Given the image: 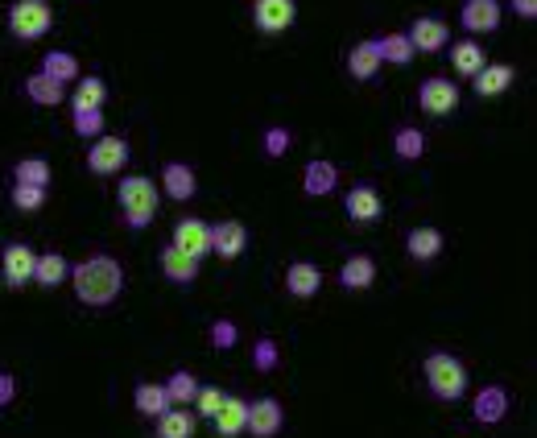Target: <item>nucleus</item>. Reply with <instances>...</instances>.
<instances>
[{
  "label": "nucleus",
  "mask_w": 537,
  "mask_h": 438,
  "mask_svg": "<svg viewBox=\"0 0 537 438\" xmlns=\"http://www.w3.org/2000/svg\"><path fill=\"white\" fill-rule=\"evenodd\" d=\"M70 285H75V298L83 306H107L125 290V269L112 256H91V261L70 269Z\"/></svg>",
  "instance_id": "obj_1"
},
{
  "label": "nucleus",
  "mask_w": 537,
  "mask_h": 438,
  "mask_svg": "<svg viewBox=\"0 0 537 438\" xmlns=\"http://www.w3.org/2000/svg\"><path fill=\"white\" fill-rule=\"evenodd\" d=\"M116 199H120V211H125L128 228H149V224H153V215H157V186H153V178H145V174L120 178Z\"/></svg>",
  "instance_id": "obj_2"
},
{
  "label": "nucleus",
  "mask_w": 537,
  "mask_h": 438,
  "mask_svg": "<svg viewBox=\"0 0 537 438\" xmlns=\"http://www.w3.org/2000/svg\"><path fill=\"white\" fill-rule=\"evenodd\" d=\"M426 385L439 401H459L468 393V368L450 351H430L426 356Z\"/></svg>",
  "instance_id": "obj_3"
},
{
  "label": "nucleus",
  "mask_w": 537,
  "mask_h": 438,
  "mask_svg": "<svg viewBox=\"0 0 537 438\" xmlns=\"http://www.w3.org/2000/svg\"><path fill=\"white\" fill-rule=\"evenodd\" d=\"M50 25H54V9H50L46 0H17L9 9V30H13V38H21V42L42 38Z\"/></svg>",
  "instance_id": "obj_4"
},
{
  "label": "nucleus",
  "mask_w": 537,
  "mask_h": 438,
  "mask_svg": "<svg viewBox=\"0 0 537 438\" xmlns=\"http://www.w3.org/2000/svg\"><path fill=\"white\" fill-rule=\"evenodd\" d=\"M128 162V141L125 136H96V145L88 149L91 174H120Z\"/></svg>",
  "instance_id": "obj_5"
},
{
  "label": "nucleus",
  "mask_w": 537,
  "mask_h": 438,
  "mask_svg": "<svg viewBox=\"0 0 537 438\" xmlns=\"http://www.w3.org/2000/svg\"><path fill=\"white\" fill-rule=\"evenodd\" d=\"M418 104L426 116H450L459 107V88L450 79H426L418 91Z\"/></svg>",
  "instance_id": "obj_6"
},
{
  "label": "nucleus",
  "mask_w": 537,
  "mask_h": 438,
  "mask_svg": "<svg viewBox=\"0 0 537 438\" xmlns=\"http://www.w3.org/2000/svg\"><path fill=\"white\" fill-rule=\"evenodd\" d=\"M33 261H38V253H33L30 244H9L5 248V256H0V273H5V285L9 290H21V285L33 282Z\"/></svg>",
  "instance_id": "obj_7"
},
{
  "label": "nucleus",
  "mask_w": 537,
  "mask_h": 438,
  "mask_svg": "<svg viewBox=\"0 0 537 438\" xmlns=\"http://www.w3.org/2000/svg\"><path fill=\"white\" fill-rule=\"evenodd\" d=\"M253 21L261 33H285L293 21H298V5H293V0H256Z\"/></svg>",
  "instance_id": "obj_8"
},
{
  "label": "nucleus",
  "mask_w": 537,
  "mask_h": 438,
  "mask_svg": "<svg viewBox=\"0 0 537 438\" xmlns=\"http://www.w3.org/2000/svg\"><path fill=\"white\" fill-rule=\"evenodd\" d=\"M285 426V409L277 397H261L248 405V418H245V430H253V438H273L277 430Z\"/></svg>",
  "instance_id": "obj_9"
},
{
  "label": "nucleus",
  "mask_w": 537,
  "mask_h": 438,
  "mask_svg": "<svg viewBox=\"0 0 537 438\" xmlns=\"http://www.w3.org/2000/svg\"><path fill=\"white\" fill-rule=\"evenodd\" d=\"M248 248V228L240 219H224L219 228H211V253L219 261H236Z\"/></svg>",
  "instance_id": "obj_10"
},
{
  "label": "nucleus",
  "mask_w": 537,
  "mask_h": 438,
  "mask_svg": "<svg viewBox=\"0 0 537 438\" xmlns=\"http://www.w3.org/2000/svg\"><path fill=\"white\" fill-rule=\"evenodd\" d=\"M174 248H182L186 256L203 261V256L211 253V228H207L203 219H178L174 224Z\"/></svg>",
  "instance_id": "obj_11"
},
{
  "label": "nucleus",
  "mask_w": 537,
  "mask_h": 438,
  "mask_svg": "<svg viewBox=\"0 0 537 438\" xmlns=\"http://www.w3.org/2000/svg\"><path fill=\"white\" fill-rule=\"evenodd\" d=\"M471 79H476V96L496 99V96H505V91L513 88V79H517V70L508 67V62H484V67H479Z\"/></svg>",
  "instance_id": "obj_12"
},
{
  "label": "nucleus",
  "mask_w": 537,
  "mask_h": 438,
  "mask_svg": "<svg viewBox=\"0 0 537 438\" xmlns=\"http://www.w3.org/2000/svg\"><path fill=\"white\" fill-rule=\"evenodd\" d=\"M410 46L413 50H421V54H434V50H442L450 42V33H447V21H439V17H418L410 25Z\"/></svg>",
  "instance_id": "obj_13"
},
{
  "label": "nucleus",
  "mask_w": 537,
  "mask_h": 438,
  "mask_svg": "<svg viewBox=\"0 0 537 438\" xmlns=\"http://www.w3.org/2000/svg\"><path fill=\"white\" fill-rule=\"evenodd\" d=\"M459 21L468 33H492V30H500V5L496 0H468Z\"/></svg>",
  "instance_id": "obj_14"
},
{
  "label": "nucleus",
  "mask_w": 537,
  "mask_h": 438,
  "mask_svg": "<svg viewBox=\"0 0 537 438\" xmlns=\"http://www.w3.org/2000/svg\"><path fill=\"white\" fill-rule=\"evenodd\" d=\"M343 207H347V215H352L356 224H372V219H381V211H384L376 186H352L347 199H343Z\"/></svg>",
  "instance_id": "obj_15"
},
{
  "label": "nucleus",
  "mask_w": 537,
  "mask_h": 438,
  "mask_svg": "<svg viewBox=\"0 0 537 438\" xmlns=\"http://www.w3.org/2000/svg\"><path fill=\"white\" fill-rule=\"evenodd\" d=\"M319 285H322L319 265H310V261H293L290 269H285V290H290L293 298H314V294H319Z\"/></svg>",
  "instance_id": "obj_16"
},
{
  "label": "nucleus",
  "mask_w": 537,
  "mask_h": 438,
  "mask_svg": "<svg viewBox=\"0 0 537 438\" xmlns=\"http://www.w3.org/2000/svg\"><path fill=\"white\" fill-rule=\"evenodd\" d=\"M245 418H248V401H240V397H224V405L211 414L215 430H219L224 438L245 434Z\"/></svg>",
  "instance_id": "obj_17"
},
{
  "label": "nucleus",
  "mask_w": 537,
  "mask_h": 438,
  "mask_svg": "<svg viewBox=\"0 0 537 438\" xmlns=\"http://www.w3.org/2000/svg\"><path fill=\"white\" fill-rule=\"evenodd\" d=\"M335 182H339V170H335V162H322V157H314L310 166H306V174H302V191L306 195H331L335 191Z\"/></svg>",
  "instance_id": "obj_18"
},
{
  "label": "nucleus",
  "mask_w": 537,
  "mask_h": 438,
  "mask_svg": "<svg viewBox=\"0 0 537 438\" xmlns=\"http://www.w3.org/2000/svg\"><path fill=\"white\" fill-rule=\"evenodd\" d=\"M162 273H166L170 282H178V285H190L199 277V261L170 244V248H162Z\"/></svg>",
  "instance_id": "obj_19"
},
{
  "label": "nucleus",
  "mask_w": 537,
  "mask_h": 438,
  "mask_svg": "<svg viewBox=\"0 0 537 438\" xmlns=\"http://www.w3.org/2000/svg\"><path fill=\"white\" fill-rule=\"evenodd\" d=\"M157 422V438H195V414L190 409H182V405H170L162 418H153Z\"/></svg>",
  "instance_id": "obj_20"
},
{
  "label": "nucleus",
  "mask_w": 537,
  "mask_h": 438,
  "mask_svg": "<svg viewBox=\"0 0 537 438\" xmlns=\"http://www.w3.org/2000/svg\"><path fill=\"white\" fill-rule=\"evenodd\" d=\"M70 277V265L62 253H38V261H33V282L46 285V290H54V285H62Z\"/></svg>",
  "instance_id": "obj_21"
},
{
  "label": "nucleus",
  "mask_w": 537,
  "mask_h": 438,
  "mask_svg": "<svg viewBox=\"0 0 537 438\" xmlns=\"http://www.w3.org/2000/svg\"><path fill=\"white\" fill-rule=\"evenodd\" d=\"M162 186H166V195L178 199V203H186V199L199 191V186H195V170L182 166V162H170V166L162 170Z\"/></svg>",
  "instance_id": "obj_22"
},
{
  "label": "nucleus",
  "mask_w": 537,
  "mask_h": 438,
  "mask_svg": "<svg viewBox=\"0 0 537 438\" xmlns=\"http://www.w3.org/2000/svg\"><path fill=\"white\" fill-rule=\"evenodd\" d=\"M347 70H352V79H372L376 70H381V50H376V42H356L352 54H347Z\"/></svg>",
  "instance_id": "obj_23"
},
{
  "label": "nucleus",
  "mask_w": 537,
  "mask_h": 438,
  "mask_svg": "<svg viewBox=\"0 0 537 438\" xmlns=\"http://www.w3.org/2000/svg\"><path fill=\"white\" fill-rule=\"evenodd\" d=\"M505 414H508V393L500 389V385H488V389L476 397V418L484 422V426H496Z\"/></svg>",
  "instance_id": "obj_24"
},
{
  "label": "nucleus",
  "mask_w": 537,
  "mask_h": 438,
  "mask_svg": "<svg viewBox=\"0 0 537 438\" xmlns=\"http://www.w3.org/2000/svg\"><path fill=\"white\" fill-rule=\"evenodd\" d=\"M25 96H30L38 107H59L62 99H67V91H62V83H54L50 75H42L38 70V75L25 79Z\"/></svg>",
  "instance_id": "obj_25"
},
{
  "label": "nucleus",
  "mask_w": 537,
  "mask_h": 438,
  "mask_svg": "<svg viewBox=\"0 0 537 438\" xmlns=\"http://www.w3.org/2000/svg\"><path fill=\"white\" fill-rule=\"evenodd\" d=\"M405 248H410L413 261H434V256L442 253V232L439 228H413V232L405 236Z\"/></svg>",
  "instance_id": "obj_26"
},
{
  "label": "nucleus",
  "mask_w": 537,
  "mask_h": 438,
  "mask_svg": "<svg viewBox=\"0 0 537 438\" xmlns=\"http://www.w3.org/2000/svg\"><path fill=\"white\" fill-rule=\"evenodd\" d=\"M339 282L347 285V290H368L372 282H376V261L372 256H352V261H343V269H339Z\"/></svg>",
  "instance_id": "obj_27"
},
{
  "label": "nucleus",
  "mask_w": 537,
  "mask_h": 438,
  "mask_svg": "<svg viewBox=\"0 0 537 438\" xmlns=\"http://www.w3.org/2000/svg\"><path fill=\"white\" fill-rule=\"evenodd\" d=\"M104 96H107L104 79L88 75V79H79V88L70 91V104H75V112H99V107H104Z\"/></svg>",
  "instance_id": "obj_28"
},
{
  "label": "nucleus",
  "mask_w": 537,
  "mask_h": 438,
  "mask_svg": "<svg viewBox=\"0 0 537 438\" xmlns=\"http://www.w3.org/2000/svg\"><path fill=\"white\" fill-rule=\"evenodd\" d=\"M484 62H488V59H484V46H479V42H455V46H450V67H455V70H459V75H476V70L479 67H484Z\"/></svg>",
  "instance_id": "obj_29"
},
{
  "label": "nucleus",
  "mask_w": 537,
  "mask_h": 438,
  "mask_svg": "<svg viewBox=\"0 0 537 438\" xmlns=\"http://www.w3.org/2000/svg\"><path fill=\"white\" fill-rule=\"evenodd\" d=\"M42 75H50L54 83H75L79 79L75 54H67V50H50L46 59H42Z\"/></svg>",
  "instance_id": "obj_30"
},
{
  "label": "nucleus",
  "mask_w": 537,
  "mask_h": 438,
  "mask_svg": "<svg viewBox=\"0 0 537 438\" xmlns=\"http://www.w3.org/2000/svg\"><path fill=\"white\" fill-rule=\"evenodd\" d=\"M133 405H137L141 418H162V414L170 409V401H166V389H162V385H137Z\"/></svg>",
  "instance_id": "obj_31"
},
{
  "label": "nucleus",
  "mask_w": 537,
  "mask_h": 438,
  "mask_svg": "<svg viewBox=\"0 0 537 438\" xmlns=\"http://www.w3.org/2000/svg\"><path fill=\"white\" fill-rule=\"evenodd\" d=\"M376 50H381V62H393V67H405V62L418 54L405 33H384V38L376 42Z\"/></svg>",
  "instance_id": "obj_32"
},
{
  "label": "nucleus",
  "mask_w": 537,
  "mask_h": 438,
  "mask_svg": "<svg viewBox=\"0 0 537 438\" xmlns=\"http://www.w3.org/2000/svg\"><path fill=\"white\" fill-rule=\"evenodd\" d=\"M162 389H166V401H170V405H182V409H186L190 401H195V393H199V380L190 377V372H174V377H170Z\"/></svg>",
  "instance_id": "obj_33"
},
{
  "label": "nucleus",
  "mask_w": 537,
  "mask_h": 438,
  "mask_svg": "<svg viewBox=\"0 0 537 438\" xmlns=\"http://www.w3.org/2000/svg\"><path fill=\"white\" fill-rule=\"evenodd\" d=\"M393 149H397L401 162H418L421 149H426V136H421L418 128H397V136H393Z\"/></svg>",
  "instance_id": "obj_34"
},
{
  "label": "nucleus",
  "mask_w": 537,
  "mask_h": 438,
  "mask_svg": "<svg viewBox=\"0 0 537 438\" xmlns=\"http://www.w3.org/2000/svg\"><path fill=\"white\" fill-rule=\"evenodd\" d=\"M13 178H17L21 186H50V166L42 157H25V162H17Z\"/></svg>",
  "instance_id": "obj_35"
},
{
  "label": "nucleus",
  "mask_w": 537,
  "mask_h": 438,
  "mask_svg": "<svg viewBox=\"0 0 537 438\" xmlns=\"http://www.w3.org/2000/svg\"><path fill=\"white\" fill-rule=\"evenodd\" d=\"M13 207L17 211H38V207H46V186H13Z\"/></svg>",
  "instance_id": "obj_36"
},
{
  "label": "nucleus",
  "mask_w": 537,
  "mask_h": 438,
  "mask_svg": "<svg viewBox=\"0 0 537 438\" xmlns=\"http://www.w3.org/2000/svg\"><path fill=\"white\" fill-rule=\"evenodd\" d=\"M253 364H256V372H273L277 368V343L273 340H256L253 343Z\"/></svg>",
  "instance_id": "obj_37"
},
{
  "label": "nucleus",
  "mask_w": 537,
  "mask_h": 438,
  "mask_svg": "<svg viewBox=\"0 0 537 438\" xmlns=\"http://www.w3.org/2000/svg\"><path fill=\"white\" fill-rule=\"evenodd\" d=\"M224 397H227V393H219V389H215V385H199V393H195V405H199V414H203V418H211L215 409L224 405Z\"/></svg>",
  "instance_id": "obj_38"
},
{
  "label": "nucleus",
  "mask_w": 537,
  "mask_h": 438,
  "mask_svg": "<svg viewBox=\"0 0 537 438\" xmlns=\"http://www.w3.org/2000/svg\"><path fill=\"white\" fill-rule=\"evenodd\" d=\"M75 133L79 136H99L104 133V116H99V112H75Z\"/></svg>",
  "instance_id": "obj_39"
},
{
  "label": "nucleus",
  "mask_w": 537,
  "mask_h": 438,
  "mask_svg": "<svg viewBox=\"0 0 537 438\" xmlns=\"http://www.w3.org/2000/svg\"><path fill=\"white\" fill-rule=\"evenodd\" d=\"M236 340H240V331H236V322H215L211 327V343L215 348H236Z\"/></svg>",
  "instance_id": "obj_40"
},
{
  "label": "nucleus",
  "mask_w": 537,
  "mask_h": 438,
  "mask_svg": "<svg viewBox=\"0 0 537 438\" xmlns=\"http://www.w3.org/2000/svg\"><path fill=\"white\" fill-rule=\"evenodd\" d=\"M285 149H290V133H285V128H269V133H264V154L282 157Z\"/></svg>",
  "instance_id": "obj_41"
},
{
  "label": "nucleus",
  "mask_w": 537,
  "mask_h": 438,
  "mask_svg": "<svg viewBox=\"0 0 537 438\" xmlns=\"http://www.w3.org/2000/svg\"><path fill=\"white\" fill-rule=\"evenodd\" d=\"M13 397H17V380H13V372H0V405H9Z\"/></svg>",
  "instance_id": "obj_42"
},
{
  "label": "nucleus",
  "mask_w": 537,
  "mask_h": 438,
  "mask_svg": "<svg viewBox=\"0 0 537 438\" xmlns=\"http://www.w3.org/2000/svg\"><path fill=\"white\" fill-rule=\"evenodd\" d=\"M513 9H517L521 17H537V0H513Z\"/></svg>",
  "instance_id": "obj_43"
}]
</instances>
